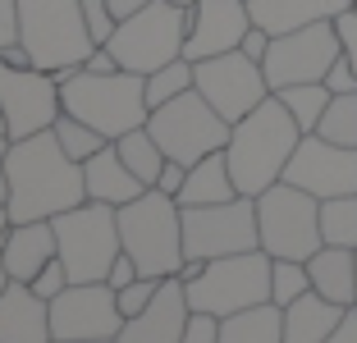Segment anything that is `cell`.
I'll list each match as a JSON object with an SVG mask.
<instances>
[{"label": "cell", "mask_w": 357, "mask_h": 343, "mask_svg": "<svg viewBox=\"0 0 357 343\" xmlns=\"http://www.w3.org/2000/svg\"><path fill=\"white\" fill-rule=\"evenodd\" d=\"M115 151H119V160H124V165L133 169L147 188H156L160 169H165V160H169L165 151H160V142L147 133V124L133 128V133H124V137H115Z\"/></svg>", "instance_id": "4316f807"}, {"label": "cell", "mask_w": 357, "mask_h": 343, "mask_svg": "<svg viewBox=\"0 0 357 343\" xmlns=\"http://www.w3.org/2000/svg\"><path fill=\"white\" fill-rule=\"evenodd\" d=\"M284 183L312 192L316 201L348 197V192H357V146H339L326 142L321 133H303L294 160L284 169Z\"/></svg>", "instance_id": "9a60e30c"}, {"label": "cell", "mask_w": 357, "mask_h": 343, "mask_svg": "<svg viewBox=\"0 0 357 343\" xmlns=\"http://www.w3.org/2000/svg\"><path fill=\"white\" fill-rule=\"evenodd\" d=\"M192 87L206 96L215 110L238 124L243 114H252L257 105L271 96V83H266V69L257 60H248L243 51H229V55H211V60H197L192 64Z\"/></svg>", "instance_id": "4fadbf2b"}, {"label": "cell", "mask_w": 357, "mask_h": 343, "mask_svg": "<svg viewBox=\"0 0 357 343\" xmlns=\"http://www.w3.org/2000/svg\"><path fill=\"white\" fill-rule=\"evenodd\" d=\"M326 343H357V302H353V307L344 312V321H339V330L330 334Z\"/></svg>", "instance_id": "f6af8a7d"}, {"label": "cell", "mask_w": 357, "mask_h": 343, "mask_svg": "<svg viewBox=\"0 0 357 343\" xmlns=\"http://www.w3.org/2000/svg\"><path fill=\"white\" fill-rule=\"evenodd\" d=\"M69 284H74V280H69V270H64V261L55 257L51 266H46V270L37 275V280H32V293H37V298H46V302H51V298H60V293L69 289Z\"/></svg>", "instance_id": "d590c367"}, {"label": "cell", "mask_w": 357, "mask_h": 343, "mask_svg": "<svg viewBox=\"0 0 357 343\" xmlns=\"http://www.w3.org/2000/svg\"><path fill=\"white\" fill-rule=\"evenodd\" d=\"M234 197H243V192L234 188L225 151H215V156L188 165V178H183V188H178L174 201L178 206H215V201H234Z\"/></svg>", "instance_id": "d4e9b609"}, {"label": "cell", "mask_w": 357, "mask_h": 343, "mask_svg": "<svg viewBox=\"0 0 357 343\" xmlns=\"http://www.w3.org/2000/svg\"><path fill=\"white\" fill-rule=\"evenodd\" d=\"M87 201L83 188V165L64 156L55 133H32L10 146V224L23 220H55L60 211H74Z\"/></svg>", "instance_id": "6da1fadb"}, {"label": "cell", "mask_w": 357, "mask_h": 343, "mask_svg": "<svg viewBox=\"0 0 357 343\" xmlns=\"http://www.w3.org/2000/svg\"><path fill=\"white\" fill-rule=\"evenodd\" d=\"M119 215V243L137 261V275L151 280H169L183 270V206L156 188H147L142 197L115 211Z\"/></svg>", "instance_id": "277c9868"}, {"label": "cell", "mask_w": 357, "mask_h": 343, "mask_svg": "<svg viewBox=\"0 0 357 343\" xmlns=\"http://www.w3.org/2000/svg\"><path fill=\"white\" fill-rule=\"evenodd\" d=\"M321 243L326 247H353L357 252V192L321 201Z\"/></svg>", "instance_id": "83f0119b"}, {"label": "cell", "mask_w": 357, "mask_h": 343, "mask_svg": "<svg viewBox=\"0 0 357 343\" xmlns=\"http://www.w3.org/2000/svg\"><path fill=\"white\" fill-rule=\"evenodd\" d=\"M0 137H10V119H5V110H0Z\"/></svg>", "instance_id": "816d5d0a"}, {"label": "cell", "mask_w": 357, "mask_h": 343, "mask_svg": "<svg viewBox=\"0 0 357 343\" xmlns=\"http://www.w3.org/2000/svg\"><path fill=\"white\" fill-rule=\"evenodd\" d=\"M156 293H160V280H151V275H137L133 284H124V289L115 293V298H119V312H124V321L142 312V307H147Z\"/></svg>", "instance_id": "e575fe53"}, {"label": "cell", "mask_w": 357, "mask_h": 343, "mask_svg": "<svg viewBox=\"0 0 357 343\" xmlns=\"http://www.w3.org/2000/svg\"><path fill=\"white\" fill-rule=\"evenodd\" d=\"M229 128L234 124L197 92V87L174 96V101H165V105H156V110L147 114V133L156 137L160 151H165L169 160H178V165H197V160L225 151V146H229Z\"/></svg>", "instance_id": "52a82bcc"}, {"label": "cell", "mask_w": 357, "mask_h": 343, "mask_svg": "<svg viewBox=\"0 0 357 343\" xmlns=\"http://www.w3.org/2000/svg\"><path fill=\"white\" fill-rule=\"evenodd\" d=\"M55 224V247L74 284H105L115 257L124 252L119 243V215L105 201H83L74 211H60Z\"/></svg>", "instance_id": "8992f818"}, {"label": "cell", "mask_w": 357, "mask_h": 343, "mask_svg": "<svg viewBox=\"0 0 357 343\" xmlns=\"http://www.w3.org/2000/svg\"><path fill=\"white\" fill-rule=\"evenodd\" d=\"M183 289H188L192 312H211V316L248 312L257 302H271V257L261 247L238 252V257H215Z\"/></svg>", "instance_id": "9c48e42d"}, {"label": "cell", "mask_w": 357, "mask_h": 343, "mask_svg": "<svg viewBox=\"0 0 357 343\" xmlns=\"http://www.w3.org/2000/svg\"><path fill=\"white\" fill-rule=\"evenodd\" d=\"M5 229H10V211H5V201H0V238H5Z\"/></svg>", "instance_id": "c3c4849f"}, {"label": "cell", "mask_w": 357, "mask_h": 343, "mask_svg": "<svg viewBox=\"0 0 357 343\" xmlns=\"http://www.w3.org/2000/svg\"><path fill=\"white\" fill-rule=\"evenodd\" d=\"M137 280V261L133 257H128V252H119V257H115V266H110V275H105V284H110V289H124V284H133Z\"/></svg>", "instance_id": "60d3db41"}, {"label": "cell", "mask_w": 357, "mask_h": 343, "mask_svg": "<svg viewBox=\"0 0 357 343\" xmlns=\"http://www.w3.org/2000/svg\"><path fill=\"white\" fill-rule=\"evenodd\" d=\"M51 133H55V142L64 146V156L78 160V165H83V160H92L96 151H101V146H110V137L96 133L92 124H83V119H74V114H60Z\"/></svg>", "instance_id": "f546056e"}, {"label": "cell", "mask_w": 357, "mask_h": 343, "mask_svg": "<svg viewBox=\"0 0 357 343\" xmlns=\"http://www.w3.org/2000/svg\"><path fill=\"white\" fill-rule=\"evenodd\" d=\"M165 5H178V10H192V5H197V0H165Z\"/></svg>", "instance_id": "f907efd6"}, {"label": "cell", "mask_w": 357, "mask_h": 343, "mask_svg": "<svg viewBox=\"0 0 357 343\" xmlns=\"http://www.w3.org/2000/svg\"><path fill=\"white\" fill-rule=\"evenodd\" d=\"M335 32H339V46H344V60L357 69V10H344L335 19Z\"/></svg>", "instance_id": "f35d334b"}, {"label": "cell", "mask_w": 357, "mask_h": 343, "mask_svg": "<svg viewBox=\"0 0 357 343\" xmlns=\"http://www.w3.org/2000/svg\"><path fill=\"white\" fill-rule=\"evenodd\" d=\"M5 284H10V275H5V261H0V289H5Z\"/></svg>", "instance_id": "f5cc1de1"}, {"label": "cell", "mask_w": 357, "mask_h": 343, "mask_svg": "<svg viewBox=\"0 0 357 343\" xmlns=\"http://www.w3.org/2000/svg\"><path fill=\"white\" fill-rule=\"evenodd\" d=\"M339 55H344V46H339L335 23H312V28H294V32L271 37L261 69H266L271 92H284V87H298V83H326L330 64Z\"/></svg>", "instance_id": "7c38bea8"}, {"label": "cell", "mask_w": 357, "mask_h": 343, "mask_svg": "<svg viewBox=\"0 0 357 343\" xmlns=\"http://www.w3.org/2000/svg\"><path fill=\"white\" fill-rule=\"evenodd\" d=\"M188 289L178 275L160 280V293L142 307L137 316H128L115 343H183V325H188Z\"/></svg>", "instance_id": "ac0fdd59"}, {"label": "cell", "mask_w": 357, "mask_h": 343, "mask_svg": "<svg viewBox=\"0 0 357 343\" xmlns=\"http://www.w3.org/2000/svg\"><path fill=\"white\" fill-rule=\"evenodd\" d=\"M248 10L257 28L280 37V32L312 28V23H335L344 10H353V0H248Z\"/></svg>", "instance_id": "7402d4cb"}, {"label": "cell", "mask_w": 357, "mask_h": 343, "mask_svg": "<svg viewBox=\"0 0 357 343\" xmlns=\"http://www.w3.org/2000/svg\"><path fill=\"white\" fill-rule=\"evenodd\" d=\"M183 343H220V316L192 312L188 325H183Z\"/></svg>", "instance_id": "8d00e7d4"}, {"label": "cell", "mask_w": 357, "mask_h": 343, "mask_svg": "<svg viewBox=\"0 0 357 343\" xmlns=\"http://www.w3.org/2000/svg\"><path fill=\"white\" fill-rule=\"evenodd\" d=\"M55 257H60V247H55V224L51 220L10 224L5 238H0V261H5V275H10L14 284H32Z\"/></svg>", "instance_id": "d6986e66"}, {"label": "cell", "mask_w": 357, "mask_h": 343, "mask_svg": "<svg viewBox=\"0 0 357 343\" xmlns=\"http://www.w3.org/2000/svg\"><path fill=\"white\" fill-rule=\"evenodd\" d=\"M124 312L110 284H69L51 298V334L55 339H119Z\"/></svg>", "instance_id": "2e32d148"}, {"label": "cell", "mask_w": 357, "mask_h": 343, "mask_svg": "<svg viewBox=\"0 0 357 343\" xmlns=\"http://www.w3.org/2000/svg\"><path fill=\"white\" fill-rule=\"evenodd\" d=\"M307 275H312V293L339 302V307L357 302V252L353 247H321L307 261Z\"/></svg>", "instance_id": "cb8c5ba5"}, {"label": "cell", "mask_w": 357, "mask_h": 343, "mask_svg": "<svg viewBox=\"0 0 357 343\" xmlns=\"http://www.w3.org/2000/svg\"><path fill=\"white\" fill-rule=\"evenodd\" d=\"M257 234L261 252L275 261H312L321 243V201L294 183H275L257 197Z\"/></svg>", "instance_id": "ba28073f"}, {"label": "cell", "mask_w": 357, "mask_h": 343, "mask_svg": "<svg viewBox=\"0 0 357 343\" xmlns=\"http://www.w3.org/2000/svg\"><path fill=\"white\" fill-rule=\"evenodd\" d=\"M19 42V0H0V51Z\"/></svg>", "instance_id": "ab89813d"}, {"label": "cell", "mask_w": 357, "mask_h": 343, "mask_svg": "<svg viewBox=\"0 0 357 343\" xmlns=\"http://www.w3.org/2000/svg\"><path fill=\"white\" fill-rule=\"evenodd\" d=\"M252 28V10L248 0H197L188 10V42H183V55L192 64L211 60V55H229L243 46Z\"/></svg>", "instance_id": "e0dca14e"}, {"label": "cell", "mask_w": 357, "mask_h": 343, "mask_svg": "<svg viewBox=\"0 0 357 343\" xmlns=\"http://www.w3.org/2000/svg\"><path fill=\"white\" fill-rule=\"evenodd\" d=\"M60 101H64V114H74L83 124H92L96 133H105L110 142L133 128L147 124V78L142 73H87V69H74L69 78L60 83Z\"/></svg>", "instance_id": "3957f363"}, {"label": "cell", "mask_w": 357, "mask_h": 343, "mask_svg": "<svg viewBox=\"0 0 357 343\" xmlns=\"http://www.w3.org/2000/svg\"><path fill=\"white\" fill-rule=\"evenodd\" d=\"M326 87H330V96H348V92H357V69L339 55L335 64H330V73H326Z\"/></svg>", "instance_id": "74e56055"}, {"label": "cell", "mask_w": 357, "mask_h": 343, "mask_svg": "<svg viewBox=\"0 0 357 343\" xmlns=\"http://www.w3.org/2000/svg\"><path fill=\"white\" fill-rule=\"evenodd\" d=\"M298 142H303V128L294 124V114L284 110V101L271 92L252 114H243L238 124L229 128L225 160H229L234 188L243 197H261L266 188H275L284 178Z\"/></svg>", "instance_id": "7a4b0ae2"}, {"label": "cell", "mask_w": 357, "mask_h": 343, "mask_svg": "<svg viewBox=\"0 0 357 343\" xmlns=\"http://www.w3.org/2000/svg\"><path fill=\"white\" fill-rule=\"evenodd\" d=\"M183 92H192V60L188 55H178V60L160 64L156 73H147V105L151 110L174 101V96H183Z\"/></svg>", "instance_id": "4dcf8cb0"}, {"label": "cell", "mask_w": 357, "mask_h": 343, "mask_svg": "<svg viewBox=\"0 0 357 343\" xmlns=\"http://www.w3.org/2000/svg\"><path fill=\"white\" fill-rule=\"evenodd\" d=\"M147 5H151V0H110V14L124 23V19H133V14H142Z\"/></svg>", "instance_id": "7dc6e473"}, {"label": "cell", "mask_w": 357, "mask_h": 343, "mask_svg": "<svg viewBox=\"0 0 357 343\" xmlns=\"http://www.w3.org/2000/svg\"><path fill=\"white\" fill-rule=\"evenodd\" d=\"M55 343H115V339H55Z\"/></svg>", "instance_id": "681fc988"}, {"label": "cell", "mask_w": 357, "mask_h": 343, "mask_svg": "<svg viewBox=\"0 0 357 343\" xmlns=\"http://www.w3.org/2000/svg\"><path fill=\"white\" fill-rule=\"evenodd\" d=\"M303 293H312V275H307V261H275L271 257V302L275 307H289Z\"/></svg>", "instance_id": "d6a6232c"}, {"label": "cell", "mask_w": 357, "mask_h": 343, "mask_svg": "<svg viewBox=\"0 0 357 343\" xmlns=\"http://www.w3.org/2000/svg\"><path fill=\"white\" fill-rule=\"evenodd\" d=\"M83 188H87V201H105V206H115V211L147 192V183L119 160L115 142L101 146L92 160H83Z\"/></svg>", "instance_id": "44dd1931"}, {"label": "cell", "mask_w": 357, "mask_h": 343, "mask_svg": "<svg viewBox=\"0 0 357 343\" xmlns=\"http://www.w3.org/2000/svg\"><path fill=\"white\" fill-rule=\"evenodd\" d=\"M348 307L321 298V293H303L298 302L284 307V343H326L339 330Z\"/></svg>", "instance_id": "603a6c76"}, {"label": "cell", "mask_w": 357, "mask_h": 343, "mask_svg": "<svg viewBox=\"0 0 357 343\" xmlns=\"http://www.w3.org/2000/svg\"><path fill=\"white\" fill-rule=\"evenodd\" d=\"M238 51L248 55V60H257V64H261V60H266V51H271V32H266V28H257V23H252V28H248V37H243V46H238Z\"/></svg>", "instance_id": "7bdbcfd3"}, {"label": "cell", "mask_w": 357, "mask_h": 343, "mask_svg": "<svg viewBox=\"0 0 357 343\" xmlns=\"http://www.w3.org/2000/svg\"><path fill=\"white\" fill-rule=\"evenodd\" d=\"M316 133L326 142H339V146H357V92L348 96H330L326 114H321V128Z\"/></svg>", "instance_id": "1f68e13d"}, {"label": "cell", "mask_w": 357, "mask_h": 343, "mask_svg": "<svg viewBox=\"0 0 357 343\" xmlns=\"http://www.w3.org/2000/svg\"><path fill=\"white\" fill-rule=\"evenodd\" d=\"M0 110L10 119V137H32L55 128V119L64 114L60 83L46 69H14L0 60Z\"/></svg>", "instance_id": "5bb4252c"}, {"label": "cell", "mask_w": 357, "mask_h": 343, "mask_svg": "<svg viewBox=\"0 0 357 343\" xmlns=\"http://www.w3.org/2000/svg\"><path fill=\"white\" fill-rule=\"evenodd\" d=\"M257 197H234L215 206H183V257L188 261H215L257 252Z\"/></svg>", "instance_id": "8fae6325"}, {"label": "cell", "mask_w": 357, "mask_h": 343, "mask_svg": "<svg viewBox=\"0 0 357 343\" xmlns=\"http://www.w3.org/2000/svg\"><path fill=\"white\" fill-rule=\"evenodd\" d=\"M353 10H357V0H353Z\"/></svg>", "instance_id": "db71d44e"}, {"label": "cell", "mask_w": 357, "mask_h": 343, "mask_svg": "<svg viewBox=\"0 0 357 343\" xmlns=\"http://www.w3.org/2000/svg\"><path fill=\"white\" fill-rule=\"evenodd\" d=\"M183 42H188V10L178 5H165V0H151L142 14L124 19L110 37V55L119 60V69L128 73H156L160 64L178 60L183 55Z\"/></svg>", "instance_id": "30bf717a"}, {"label": "cell", "mask_w": 357, "mask_h": 343, "mask_svg": "<svg viewBox=\"0 0 357 343\" xmlns=\"http://www.w3.org/2000/svg\"><path fill=\"white\" fill-rule=\"evenodd\" d=\"M83 69L87 73H119V60L110 55V46H96V51L83 60Z\"/></svg>", "instance_id": "ee69618b"}, {"label": "cell", "mask_w": 357, "mask_h": 343, "mask_svg": "<svg viewBox=\"0 0 357 343\" xmlns=\"http://www.w3.org/2000/svg\"><path fill=\"white\" fill-rule=\"evenodd\" d=\"M284 101V110L294 114V124L303 128V133H316L321 128V114H326L330 105V87L326 83H298V87H284V92H275Z\"/></svg>", "instance_id": "f1b7e54d"}, {"label": "cell", "mask_w": 357, "mask_h": 343, "mask_svg": "<svg viewBox=\"0 0 357 343\" xmlns=\"http://www.w3.org/2000/svg\"><path fill=\"white\" fill-rule=\"evenodd\" d=\"M183 178H188V165H178V160H165V169H160V178H156V192H165V197H178Z\"/></svg>", "instance_id": "b9f144b4"}, {"label": "cell", "mask_w": 357, "mask_h": 343, "mask_svg": "<svg viewBox=\"0 0 357 343\" xmlns=\"http://www.w3.org/2000/svg\"><path fill=\"white\" fill-rule=\"evenodd\" d=\"M220 343H284V307L257 302L248 312L220 316Z\"/></svg>", "instance_id": "484cf974"}, {"label": "cell", "mask_w": 357, "mask_h": 343, "mask_svg": "<svg viewBox=\"0 0 357 343\" xmlns=\"http://www.w3.org/2000/svg\"><path fill=\"white\" fill-rule=\"evenodd\" d=\"M83 23H87V32H92L96 46H105L110 37H115V28H119V19L110 14V0H83Z\"/></svg>", "instance_id": "836d02e7"}, {"label": "cell", "mask_w": 357, "mask_h": 343, "mask_svg": "<svg viewBox=\"0 0 357 343\" xmlns=\"http://www.w3.org/2000/svg\"><path fill=\"white\" fill-rule=\"evenodd\" d=\"M19 42L28 46L32 69L46 73L83 69L96 51L83 23V0H19Z\"/></svg>", "instance_id": "5b68a950"}, {"label": "cell", "mask_w": 357, "mask_h": 343, "mask_svg": "<svg viewBox=\"0 0 357 343\" xmlns=\"http://www.w3.org/2000/svg\"><path fill=\"white\" fill-rule=\"evenodd\" d=\"M10 146L14 137H0V201L10 197Z\"/></svg>", "instance_id": "bcb514c9"}, {"label": "cell", "mask_w": 357, "mask_h": 343, "mask_svg": "<svg viewBox=\"0 0 357 343\" xmlns=\"http://www.w3.org/2000/svg\"><path fill=\"white\" fill-rule=\"evenodd\" d=\"M0 343H55L51 334V302L37 298L32 284L0 289Z\"/></svg>", "instance_id": "ffe728a7"}]
</instances>
